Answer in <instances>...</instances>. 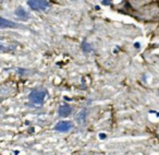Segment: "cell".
<instances>
[{"label":"cell","mask_w":159,"mask_h":155,"mask_svg":"<svg viewBox=\"0 0 159 155\" xmlns=\"http://www.w3.org/2000/svg\"><path fill=\"white\" fill-rule=\"evenodd\" d=\"M27 5L33 10H40V11H44L49 8L48 1H43V0H29Z\"/></svg>","instance_id":"6da1fadb"},{"label":"cell","mask_w":159,"mask_h":155,"mask_svg":"<svg viewBox=\"0 0 159 155\" xmlns=\"http://www.w3.org/2000/svg\"><path fill=\"white\" fill-rule=\"evenodd\" d=\"M45 97H46V93L44 91H34L30 94L29 98L32 103L34 104H37V105H40L43 102H44Z\"/></svg>","instance_id":"7a4b0ae2"},{"label":"cell","mask_w":159,"mask_h":155,"mask_svg":"<svg viewBox=\"0 0 159 155\" xmlns=\"http://www.w3.org/2000/svg\"><path fill=\"white\" fill-rule=\"evenodd\" d=\"M73 128V124L71 121H59L55 126V130L58 132H68Z\"/></svg>","instance_id":"3957f363"},{"label":"cell","mask_w":159,"mask_h":155,"mask_svg":"<svg viewBox=\"0 0 159 155\" xmlns=\"http://www.w3.org/2000/svg\"><path fill=\"white\" fill-rule=\"evenodd\" d=\"M19 25L16 24V23L12 22V21H9V20H6L5 18H1V20H0V27L1 29H7V27H11V29H13V27H18Z\"/></svg>","instance_id":"277c9868"},{"label":"cell","mask_w":159,"mask_h":155,"mask_svg":"<svg viewBox=\"0 0 159 155\" xmlns=\"http://www.w3.org/2000/svg\"><path fill=\"white\" fill-rule=\"evenodd\" d=\"M71 111H72V108L69 105H62L59 108V115L61 117H68L71 114Z\"/></svg>","instance_id":"5b68a950"},{"label":"cell","mask_w":159,"mask_h":155,"mask_svg":"<svg viewBox=\"0 0 159 155\" xmlns=\"http://www.w3.org/2000/svg\"><path fill=\"white\" fill-rule=\"evenodd\" d=\"M86 117H87V111L86 109H82L81 111H79L76 115V121L79 122L80 124H82L85 122L86 120Z\"/></svg>","instance_id":"8992f818"},{"label":"cell","mask_w":159,"mask_h":155,"mask_svg":"<svg viewBox=\"0 0 159 155\" xmlns=\"http://www.w3.org/2000/svg\"><path fill=\"white\" fill-rule=\"evenodd\" d=\"M16 16H18V18H20V19H23V20H25V19H27L30 16L29 12L25 11L22 7H19L18 9L16 10Z\"/></svg>","instance_id":"52a82bcc"},{"label":"cell","mask_w":159,"mask_h":155,"mask_svg":"<svg viewBox=\"0 0 159 155\" xmlns=\"http://www.w3.org/2000/svg\"><path fill=\"white\" fill-rule=\"evenodd\" d=\"M99 137H100V139H106V134H104V133H100Z\"/></svg>","instance_id":"ba28073f"},{"label":"cell","mask_w":159,"mask_h":155,"mask_svg":"<svg viewBox=\"0 0 159 155\" xmlns=\"http://www.w3.org/2000/svg\"><path fill=\"white\" fill-rule=\"evenodd\" d=\"M102 3H104V5H110V1H102Z\"/></svg>","instance_id":"9c48e42d"}]
</instances>
